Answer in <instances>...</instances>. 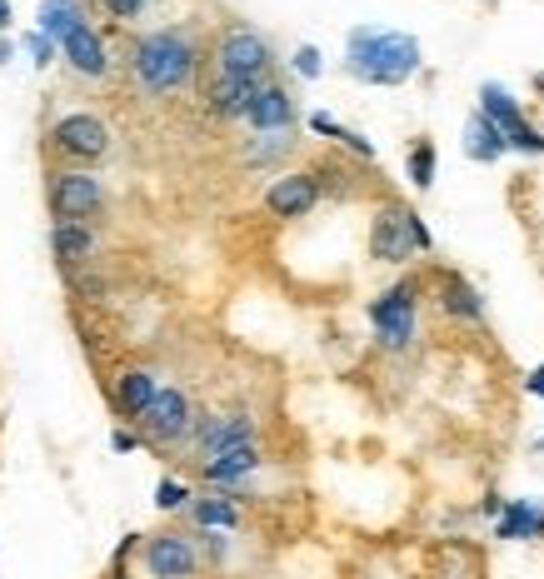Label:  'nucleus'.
Segmentation results:
<instances>
[{
    "instance_id": "nucleus-12",
    "label": "nucleus",
    "mask_w": 544,
    "mask_h": 579,
    "mask_svg": "<svg viewBox=\"0 0 544 579\" xmlns=\"http://www.w3.org/2000/svg\"><path fill=\"white\" fill-rule=\"evenodd\" d=\"M145 569H151V579H195V569H201V555H195V545L185 535H155L145 539Z\"/></svg>"
},
{
    "instance_id": "nucleus-29",
    "label": "nucleus",
    "mask_w": 544,
    "mask_h": 579,
    "mask_svg": "<svg viewBox=\"0 0 544 579\" xmlns=\"http://www.w3.org/2000/svg\"><path fill=\"white\" fill-rule=\"evenodd\" d=\"M310 130H315V135H325V140H340V135H345V125L330 115V110H315V115H310Z\"/></svg>"
},
{
    "instance_id": "nucleus-5",
    "label": "nucleus",
    "mask_w": 544,
    "mask_h": 579,
    "mask_svg": "<svg viewBox=\"0 0 544 579\" xmlns=\"http://www.w3.org/2000/svg\"><path fill=\"white\" fill-rule=\"evenodd\" d=\"M270 40L260 35V30L250 26H230L220 35V45H215V70L220 75H240V80H270Z\"/></svg>"
},
{
    "instance_id": "nucleus-18",
    "label": "nucleus",
    "mask_w": 544,
    "mask_h": 579,
    "mask_svg": "<svg viewBox=\"0 0 544 579\" xmlns=\"http://www.w3.org/2000/svg\"><path fill=\"white\" fill-rule=\"evenodd\" d=\"M155 395H161V379H155L151 369H121V379H115V409L131 419L151 415Z\"/></svg>"
},
{
    "instance_id": "nucleus-1",
    "label": "nucleus",
    "mask_w": 544,
    "mask_h": 579,
    "mask_svg": "<svg viewBox=\"0 0 544 579\" xmlns=\"http://www.w3.org/2000/svg\"><path fill=\"white\" fill-rule=\"evenodd\" d=\"M424 50L414 35L404 30H374V26H355L350 45H345V70L365 85H404L420 70Z\"/></svg>"
},
{
    "instance_id": "nucleus-10",
    "label": "nucleus",
    "mask_w": 544,
    "mask_h": 579,
    "mask_svg": "<svg viewBox=\"0 0 544 579\" xmlns=\"http://www.w3.org/2000/svg\"><path fill=\"white\" fill-rule=\"evenodd\" d=\"M195 429H201V419H195V409H191V399H185V389L161 385V395H155L151 415H145V435L161 439V445H181V439H191Z\"/></svg>"
},
{
    "instance_id": "nucleus-13",
    "label": "nucleus",
    "mask_w": 544,
    "mask_h": 579,
    "mask_svg": "<svg viewBox=\"0 0 544 579\" xmlns=\"http://www.w3.org/2000/svg\"><path fill=\"white\" fill-rule=\"evenodd\" d=\"M245 125L255 130V135H275V130H290L295 125V100L285 85H275V80H265L260 95L250 100V110H245Z\"/></svg>"
},
{
    "instance_id": "nucleus-22",
    "label": "nucleus",
    "mask_w": 544,
    "mask_h": 579,
    "mask_svg": "<svg viewBox=\"0 0 544 579\" xmlns=\"http://www.w3.org/2000/svg\"><path fill=\"white\" fill-rule=\"evenodd\" d=\"M35 20H41L35 30H45V35H51L55 45H61V40L71 35V30L85 26V6H81V0H45L41 16H35Z\"/></svg>"
},
{
    "instance_id": "nucleus-15",
    "label": "nucleus",
    "mask_w": 544,
    "mask_h": 579,
    "mask_svg": "<svg viewBox=\"0 0 544 579\" xmlns=\"http://www.w3.org/2000/svg\"><path fill=\"white\" fill-rule=\"evenodd\" d=\"M260 85L265 80H240V75H220V70H215L205 105H211L215 120H245V110H250V100L260 95Z\"/></svg>"
},
{
    "instance_id": "nucleus-14",
    "label": "nucleus",
    "mask_w": 544,
    "mask_h": 579,
    "mask_svg": "<svg viewBox=\"0 0 544 579\" xmlns=\"http://www.w3.org/2000/svg\"><path fill=\"white\" fill-rule=\"evenodd\" d=\"M434 299H440V309L450 319H464V325H484V295L470 285L464 275H454V270H440L434 275Z\"/></svg>"
},
{
    "instance_id": "nucleus-26",
    "label": "nucleus",
    "mask_w": 544,
    "mask_h": 579,
    "mask_svg": "<svg viewBox=\"0 0 544 579\" xmlns=\"http://www.w3.org/2000/svg\"><path fill=\"white\" fill-rule=\"evenodd\" d=\"M185 505H191V489L181 479H161L155 485V509H185Z\"/></svg>"
},
{
    "instance_id": "nucleus-27",
    "label": "nucleus",
    "mask_w": 544,
    "mask_h": 579,
    "mask_svg": "<svg viewBox=\"0 0 544 579\" xmlns=\"http://www.w3.org/2000/svg\"><path fill=\"white\" fill-rule=\"evenodd\" d=\"M25 50H31V60L45 70V65L55 60V50H61V45H55V40L45 35V30H31V35H25Z\"/></svg>"
},
{
    "instance_id": "nucleus-21",
    "label": "nucleus",
    "mask_w": 544,
    "mask_h": 579,
    "mask_svg": "<svg viewBox=\"0 0 544 579\" xmlns=\"http://www.w3.org/2000/svg\"><path fill=\"white\" fill-rule=\"evenodd\" d=\"M51 250H55V260H61L65 270H75L95 250V235L81 225V220H61V225L51 230Z\"/></svg>"
},
{
    "instance_id": "nucleus-17",
    "label": "nucleus",
    "mask_w": 544,
    "mask_h": 579,
    "mask_svg": "<svg viewBox=\"0 0 544 579\" xmlns=\"http://www.w3.org/2000/svg\"><path fill=\"white\" fill-rule=\"evenodd\" d=\"M494 539H544V499H504Z\"/></svg>"
},
{
    "instance_id": "nucleus-33",
    "label": "nucleus",
    "mask_w": 544,
    "mask_h": 579,
    "mask_svg": "<svg viewBox=\"0 0 544 579\" xmlns=\"http://www.w3.org/2000/svg\"><path fill=\"white\" fill-rule=\"evenodd\" d=\"M524 389H530V395H540V399H544V365H534L530 375H524Z\"/></svg>"
},
{
    "instance_id": "nucleus-11",
    "label": "nucleus",
    "mask_w": 544,
    "mask_h": 579,
    "mask_svg": "<svg viewBox=\"0 0 544 579\" xmlns=\"http://www.w3.org/2000/svg\"><path fill=\"white\" fill-rule=\"evenodd\" d=\"M255 435H260V425H255L250 409H230V415L201 419V429H195V449H201V459H215V455H225V449L255 445Z\"/></svg>"
},
{
    "instance_id": "nucleus-4",
    "label": "nucleus",
    "mask_w": 544,
    "mask_h": 579,
    "mask_svg": "<svg viewBox=\"0 0 544 579\" xmlns=\"http://www.w3.org/2000/svg\"><path fill=\"white\" fill-rule=\"evenodd\" d=\"M370 325H374V339H380V349H390V355H400V349H410L414 339V315H420V280H394L390 290H380V295L370 299Z\"/></svg>"
},
{
    "instance_id": "nucleus-24",
    "label": "nucleus",
    "mask_w": 544,
    "mask_h": 579,
    "mask_svg": "<svg viewBox=\"0 0 544 579\" xmlns=\"http://www.w3.org/2000/svg\"><path fill=\"white\" fill-rule=\"evenodd\" d=\"M404 175H410L414 190H430L434 185V140H414L410 155H404Z\"/></svg>"
},
{
    "instance_id": "nucleus-6",
    "label": "nucleus",
    "mask_w": 544,
    "mask_h": 579,
    "mask_svg": "<svg viewBox=\"0 0 544 579\" xmlns=\"http://www.w3.org/2000/svg\"><path fill=\"white\" fill-rule=\"evenodd\" d=\"M480 115H490L494 125L510 135V150H520V155H544V135L530 125V120H524L520 100H514L504 85L484 80V85H480Z\"/></svg>"
},
{
    "instance_id": "nucleus-36",
    "label": "nucleus",
    "mask_w": 544,
    "mask_h": 579,
    "mask_svg": "<svg viewBox=\"0 0 544 579\" xmlns=\"http://www.w3.org/2000/svg\"><path fill=\"white\" fill-rule=\"evenodd\" d=\"M534 85H540V90H544V75H534Z\"/></svg>"
},
{
    "instance_id": "nucleus-7",
    "label": "nucleus",
    "mask_w": 544,
    "mask_h": 579,
    "mask_svg": "<svg viewBox=\"0 0 544 579\" xmlns=\"http://www.w3.org/2000/svg\"><path fill=\"white\" fill-rule=\"evenodd\" d=\"M105 205V185L91 175V170H61V175H51V215L55 225L61 220H91L95 210Z\"/></svg>"
},
{
    "instance_id": "nucleus-8",
    "label": "nucleus",
    "mask_w": 544,
    "mask_h": 579,
    "mask_svg": "<svg viewBox=\"0 0 544 579\" xmlns=\"http://www.w3.org/2000/svg\"><path fill=\"white\" fill-rule=\"evenodd\" d=\"M51 145L61 150L65 160H81V165H95V160L111 150V130H105V120L85 115V110H75V115H61L51 125Z\"/></svg>"
},
{
    "instance_id": "nucleus-9",
    "label": "nucleus",
    "mask_w": 544,
    "mask_h": 579,
    "mask_svg": "<svg viewBox=\"0 0 544 579\" xmlns=\"http://www.w3.org/2000/svg\"><path fill=\"white\" fill-rule=\"evenodd\" d=\"M325 185L315 170H285V175L270 180V190H265V210H270L275 220H305L315 205H320Z\"/></svg>"
},
{
    "instance_id": "nucleus-25",
    "label": "nucleus",
    "mask_w": 544,
    "mask_h": 579,
    "mask_svg": "<svg viewBox=\"0 0 544 579\" xmlns=\"http://www.w3.org/2000/svg\"><path fill=\"white\" fill-rule=\"evenodd\" d=\"M290 145H295L290 130H275V135H260V140H255V145L245 150V160H250V165H270V160H280Z\"/></svg>"
},
{
    "instance_id": "nucleus-3",
    "label": "nucleus",
    "mask_w": 544,
    "mask_h": 579,
    "mask_svg": "<svg viewBox=\"0 0 544 579\" xmlns=\"http://www.w3.org/2000/svg\"><path fill=\"white\" fill-rule=\"evenodd\" d=\"M430 250H434V235H430V225L420 220V210L400 205V200H390V205L374 210L370 255L380 260V265H404V260L430 255Z\"/></svg>"
},
{
    "instance_id": "nucleus-16",
    "label": "nucleus",
    "mask_w": 544,
    "mask_h": 579,
    "mask_svg": "<svg viewBox=\"0 0 544 579\" xmlns=\"http://www.w3.org/2000/svg\"><path fill=\"white\" fill-rule=\"evenodd\" d=\"M61 50H65V60H71L81 75H91V80H101L105 70H111V55H105V40H101V30L85 20L81 30H71V35L61 40Z\"/></svg>"
},
{
    "instance_id": "nucleus-35",
    "label": "nucleus",
    "mask_w": 544,
    "mask_h": 579,
    "mask_svg": "<svg viewBox=\"0 0 544 579\" xmlns=\"http://www.w3.org/2000/svg\"><path fill=\"white\" fill-rule=\"evenodd\" d=\"M11 55H16V45H11V40H0V65H6Z\"/></svg>"
},
{
    "instance_id": "nucleus-2",
    "label": "nucleus",
    "mask_w": 544,
    "mask_h": 579,
    "mask_svg": "<svg viewBox=\"0 0 544 579\" xmlns=\"http://www.w3.org/2000/svg\"><path fill=\"white\" fill-rule=\"evenodd\" d=\"M131 70L151 95H175L195 80L201 70V45L185 26H165V30H151V35L135 40L131 50Z\"/></svg>"
},
{
    "instance_id": "nucleus-31",
    "label": "nucleus",
    "mask_w": 544,
    "mask_h": 579,
    "mask_svg": "<svg viewBox=\"0 0 544 579\" xmlns=\"http://www.w3.org/2000/svg\"><path fill=\"white\" fill-rule=\"evenodd\" d=\"M340 145H345V150H350V155H360V160H374V145H370V140H365V135H360V130H350V125H345V135H340Z\"/></svg>"
},
{
    "instance_id": "nucleus-30",
    "label": "nucleus",
    "mask_w": 544,
    "mask_h": 579,
    "mask_svg": "<svg viewBox=\"0 0 544 579\" xmlns=\"http://www.w3.org/2000/svg\"><path fill=\"white\" fill-rule=\"evenodd\" d=\"M101 6H105V16H115V20H135L151 0H101Z\"/></svg>"
},
{
    "instance_id": "nucleus-32",
    "label": "nucleus",
    "mask_w": 544,
    "mask_h": 579,
    "mask_svg": "<svg viewBox=\"0 0 544 579\" xmlns=\"http://www.w3.org/2000/svg\"><path fill=\"white\" fill-rule=\"evenodd\" d=\"M111 449H115V455H131V449H141V435H131V429H115Z\"/></svg>"
},
{
    "instance_id": "nucleus-19",
    "label": "nucleus",
    "mask_w": 544,
    "mask_h": 579,
    "mask_svg": "<svg viewBox=\"0 0 544 579\" xmlns=\"http://www.w3.org/2000/svg\"><path fill=\"white\" fill-rule=\"evenodd\" d=\"M260 465H265L260 445H240V449H225V455H215V459H201V475L211 479V485H240V479H250Z\"/></svg>"
},
{
    "instance_id": "nucleus-20",
    "label": "nucleus",
    "mask_w": 544,
    "mask_h": 579,
    "mask_svg": "<svg viewBox=\"0 0 544 579\" xmlns=\"http://www.w3.org/2000/svg\"><path fill=\"white\" fill-rule=\"evenodd\" d=\"M504 150H510V135H504L490 115H480V110H474L470 125H464V155L480 160V165H494Z\"/></svg>"
},
{
    "instance_id": "nucleus-23",
    "label": "nucleus",
    "mask_w": 544,
    "mask_h": 579,
    "mask_svg": "<svg viewBox=\"0 0 544 579\" xmlns=\"http://www.w3.org/2000/svg\"><path fill=\"white\" fill-rule=\"evenodd\" d=\"M191 515H195V525H201V529H235V525H240V509H235V499H225V495L195 499Z\"/></svg>"
},
{
    "instance_id": "nucleus-34",
    "label": "nucleus",
    "mask_w": 544,
    "mask_h": 579,
    "mask_svg": "<svg viewBox=\"0 0 544 579\" xmlns=\"http://www.w3.org/2000/svg\"><path fill=\"white\" fill-rule=\"evenodd\" d=\"M11 26V0H0V30Z\"/></svg>"
},
{
    "instance_id": "nucleus-28",
    "label": "nucleus",
    "mask_w": 544,
    "mask_h": 579,
    "mask_svg": "<svg viewBox=\"0 0 544 579\" xmlns=\"http://www.w3.org/2000/svg\"><path fill=\"white\" fill-rule=\"evenodd\" d=\"M290 65H295V75H300V80H320V50H315V45H300V50H295V60H290Z\"/></svg>"
}]
</instances>
